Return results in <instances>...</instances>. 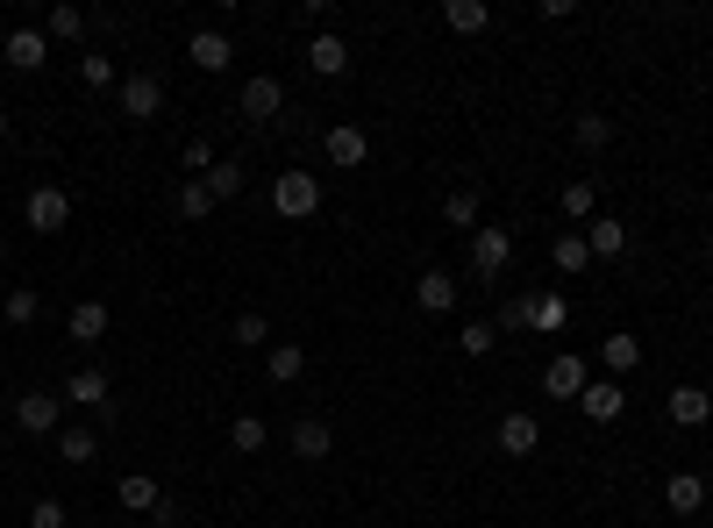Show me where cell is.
Here are the masks:
<instances>
[{"mask_svg": "<svg viewBox=\"0 0 713 528\" xmlns=\"http://www.w3.org/2000/svg\"><path fill=\"white\" fill-rule=\"evenodd\" d=\"M43 57H51V36H43V29H14L8 36V65L14 72H36Z\"/></svg>", "mask_w": 713, "mask_h": 528, "instance_id": "d6986e66", "label": "cell"}, {"mask_svg": "<svg viewBox=\"0 0 713 528\" xmlns=\"http://www.w3.org/2000/svg\"><path fill=\"white\" fill-rule=\"evenodd\" d=\"M271 207H279L285 222H307L314 207H322V179L314 172H279L271 179Z\"/></svg>", "mask_w": 713, "mask_h": 528, "instance_id": "6da1fadb", "label": "cell"}, {"mask_svg": "<svg viewBox=\"0 0 713 528\" xmlns=\"http://www.w3.org/2000/svg\"><path fill=\"white\" fill-rule=\"evenodd\" d=\"M706 394H713V386H706Z\"/></svg>", "mask_w": 713, "mask_h": 528, "instance_id": "bcb514c9", "label": "cell"}, {"mask_svg": "<svg viewBox=\"0 0 713 528\" xmlns=\"http://www.w3.org/2000/svg\"><path fill=\"white\" fill-rule=\"evenodd\" d=\"M158 108H164V79L158 72H129L121 79V115L129 122H158Z\"/></svg>", "mask_w": 713, "mask_h": 528, "instance_id": "3957f363", "label": "cell"}, {"mask_svg": "<svg viewBox=\"0 0 713 528\" xmlns=\"http://www.w3.org/2000/svg\"><path fill=\"white\" fill-rule=\"evenodd\" d=\"M57 414H65V400H57V394H22V400H14V421H22V435H51Z\"/></svg>", "mask_w": 713, "mask_h": 528, "instance_id": "52a82bcc", "label": "cell"}, {"mask_svg": "<svg viewBox=\"0 0 713 528\" xmlns=\"http://www.w3.org/2000/svg\"><path fill=\"white\" fill-rule=\"evenodd\" d=\"M179 521H186V507H179V500H158V507H150V528H179Z\"/></svg>", "mask_w": 713, "mask_h": 528, "instance_id": "b9f144b4", "label": "cell"}, {"mask_svg": "<svg viewBox=\"0 0 713 528\" xmlns=\"http://www.w3.org/2000/svg\"><path fill=\"white\" fill-rule=\"evenodd\" d=\"M328 450H336L328 421H314V414H307V421H293V457H300V464H322Z\"/></svg>", "mask_w": 713, "mask_h": 528, "instance_id": "ac0fdd59", "label": "cell"}, {"mask_svg": "<svg viewBox=\"0 0 713 528\" xmlns=\"http://www.w3.org/2000/svg\"><path fill=\"white\" fill-rule=\"evenodd\" d=\"M0 293H8V279H0Z\"/></svg>", "mask_w": 713, "mask_h": 528, "instance_id": "f6af8a7d", "label": "cell"}, {"mask_svg": "<svg viewBox=\"0 0 713 528\" xmlns=\"http://www.w3.org/2000/svg\"><path fill=\"white\" fill-rule=\"evenodd\" d=\"M79 79L86 86H115V57H79Z\"/></svg>", "mask_w": 713, "mask_h": 528, "instance_id": "f35d334b", "label": "cell"}, {"mask_svg": "<svg viewBox=\"0 0 713 528\" xmlns=\"http://www.w3.org/2000/svg\"><path fill=\"white\" fill-rule=\"evenodd\" d=\"M514 265V236L507 229H472V271L478 279H507Z\"/></svg>", "mask_w": 713, "mask_h": 528, "instance_id": "277c9868", "label": "cell"}, {"mask_svg": "<svg viewBox=\"0 0 713 528\" xmlns=\"http://www.w3.org/2000/svg\"><path fill=\"white\" fill-rule=\"evenodd\" d=\"M443 22L457 29V36H478V29L493 22V8H485V0H450V8H443Z\"/></svg>", "mask_w": 713, "mask_h": 528, "instance_id": "4316f807", "label": "cell"}, {"mask_svg": "<svg viewBox=\"0 0 713 528\" xmlns=\"http://www.w3.org/2000/svg\"><path fill=\"white\" fill-rule=\"evenodd\" d=\"M43 36H86V8H72V0H57V8H51V22H43Z\"/></svg>", "mask_w": 713, "mask_h": 528, "instance_id": "f546056e", "label": "cell"}, {"mask_svg": "<svg viewBox=\"0 0 713 528\" xmlns=\"http://www.w3.org/2000/svg\"><path fill=\"white\" fill-rule=\"evenodd\" d=\"M478 207H485V193L478 186H457L443 201V222H450V229H478Z\"/></svg>", "mask_w": 713, "mask_h": 528, "instance_id": "603a6c76", "label": "cell"}, {"mask_svg": "<svg viewBox=\"0 0 713 528\" xmlns=\"http://www.w3.org/2000/svg\"><path fill=\"white\" fill-rule=\"evenodd\" d=\"M542 386H550L557 400H579L585 394V357H571V351L550 357V365H542Z\"/></svg>", "mask_w": 713, "mask_h": 528, "instance_id": "4fadbf2b", "label": "cell"}, {"mask_svg": "<svg viewBox=\"0 0 713 528\" xmlns=\"http://www.w3.org/2000/svg\"><path fill=\"white\" fill-rule=\"evenodd\" d=\"M0 314H8V328H29L43 314V300H36V285H8L0 293Z\"/></svg>", "mask_w": 713, "mask_h": 528, "instance_id": "44dd1931", "label": "cell"}, {"mask_svg": "<svg viewBox=\"0 0 713 528\" xmlns=\"http://www.w3.org/2000/svg\"><path fill=\"white\" fill-rule=\"evenodd\" d=\"M22 222H29L36 236H57V229L72 222V193H65V186H36V193H29V207H22Z\"/></svg>", "mask_w": 713, "mask_h": 528, "instance_id": "7a4b0ae2", "label": "cell"}, {"mask_svg": "<svg viewBox=\"0 0 713 528\" xmlns=\"http://www.w3.org/2000/svg\"><path fill=\"white\" fill-rule=\"evenodd\" d=\"M29 528H65V500H36L29 507Z\"/></svg>", "mask_w": 713, "mask_h": 528, "instance_id": "ab89813d", "label": "cell"}, {"mask_svg": "<svg viewBox=\"0 0 713 528\" xmlns=\"http://www.w3.org/2000/svg\"><path fill=\"white\" fill-rule=\"evenodd\" d=\"M579 407H585L593 421H620V407H628V394H620V379H585Z\"/></svg>", "mask_w": 713, "mask_h": 528, "instance_id": "9a60e30c", "label": "cell"}, {"mask_svg": "<svg viewBox=\"0 0 713 528\" xmlns=\"http://www.w3.org/2000/svg\"><path fill=\"white\" fill-rule=\"evenodd\" d=\"M121 528H143V521H121Z\"/></svg>", "mask_w": 713, "mask_h": 528, "instance_id": "ee69618b", "label": "cell"}, {"mask_svg": "<svg viewBox=\"0 0 713 528\" xmlns=\"http://www.w3.org/2000/svg\"><path fill=\"white\" fill-rule=\"evenodd\" d=\"M585 250H593V258H620V250H628V222L593 215V222H585Z\"/></svg>", "mask_w": 713, "mask_h": 528, "instance_id": "e0dca14e", "label": "cell"}, {"mask_svg": "<svg viewBox=\"0 0 713 528\" xmlns=\"http://www.w3.org/2000/svg\"><path fill=\"white\" fill-rule=\"evenodd\" d=\"M57 457H65V464H94L100 457V435L94 429H57Z\"/></svg>", "mask_w": 713, "mask_h": 528, "instance_id": "83f0119b", "label": "cell"}, {"mask_svg": "<svg viewBox=\"0 0 713 528\" xmlns=\"http://www.w3.org/2000/svg\"><path fill=\"white\" fill-rule=\"evenodd\" d=\"M564 314H571L564 293H536V300H528V328H542V336H550V328H564Z\"/></svg>", "mask_w": 713, "mask_h": 528, "instance_id": "484cf974", "label": "cell"}, {"mask_svg": "<svg viewBox=\"0 0 713 528\" xmlns=\"http://www.w3.org/2000/svg\"><path fill=\"white\" fill-rule=\"evenodd\" d=\"M663 507H671V515H700L706 507V478L700 472H671L663 478Z\"/></svg>", "mask_w": 713, "mask_h": 528, "instance_id": "7c38bea8", "label": "cell"}, {"mask_svg": "<svg viewBox=\"0 0 713 528\" xmlns=\"http://www.w3.org/2000/svg\"><path fill=\"white\" fill-rule=\"evenodd\" d=\"M229 443L242 450V457H257V450H264V421H257V414H236L229 421Z\"/></svg>", "mask_w": 713, "mask_h": 528, "instance_id": "d6a6232c", "label": "cell"}, {"mask_svg": "<svg viewBox=\"0 0 713 528\" xmlns=\"http://www.w3.org/2000/svg\"><path fill=\"white\" fill-rule=\"evenodd\" d=\"M264 336H271V322H264L257 308H250V314H236V343H242V351H250V343H264Z\"/></svg>", "mask_w": 713, "mask_h": 528, "instance_id": "d590c367", "label": "cell"}, {"mask_svg": "<svg viewBox=\"0 0 713 528\" xmlns=\"http://www.w3.org/2000/svg\"><path fill=\"white\" fill-rule=\"evenodd\" d=\"M599 357H606V371H614V379H620V371H635V365H642V343H635L628 328H614V336L599 343Z\"/></svg>", "mask_w": 713, "mask_h": 528, "instance_id": "7402d4cb", "label": "cell"}, {"mask_svg": "<svg viewBox=\"0 0 713 528\" xmlns=\"http://www.w3.org/2000/svg\"><path fill=\"white\" fill-rule=\"evenodd\" d=\"M285 108V86L271 79V72H257V79H242V100H236V115H250V122H271V115Z\"/></svg>", "mask_w": 713, "mask_h": 528, "instance_id": "5b68a950", "label": "cell"}, {"mask_svg": "<svg viewBox=\"0 0 713 528\" xmlns=\"http://www.w3.org/2000/svg\"><path fill=\"white\" fill-rule=\"evenodd\" d=\"M457 343H464V351H472V357H485V351H493V343H499V328H493V322H472V328H464Z\"/></svg>", "mask_w": 713, "mask_h": 528, "instance_id": "74e56055", "label": "cell"}, {"mask_svg": "<svg viewBox=\"0 0 713 528\" xmlns=\"http://www.w3.org/2000/svg\"><path fill=\"white\" fill-rule=\"evenodd\" d=\"M528 300H536V293H514L507 308L493 314V328H528Z\"/></svg>", "mask_w": 713, "mask_h": 528, "instance_id": "8d00e7d4", "label": "cell"}, {"mask_svg": "<svg viewBox=\"0 0 713 528\" xmlns=\"http://www.w3.org/2000/svg\"><path fill=\"white\" fill-rule=\"evenodd\" d=\"M571 136H579V150H606V143H614V122H606V115H579Z\"/></svg>", "mask_w": 713, "mask_h": 528, "instance_id": "1f68e13d", "label": "cell"}, {"mask_svg": "<svg viewBox=\"0 0 713 528\" xmlns=\"http://www.w3.org/2000/svg\"><path fill=\"white\" fill-rule=\"evenodd\" d=\"M663 414H671L678 429H700V421H713V394L706 386H678V394L663 400Z\"/></svg>", "mask_w": 713, "mask_h": 528, "instance_id": "30bf717a", "label": "cell"}, {"mask_svg": "<svg viewBox=\"0 0 713 528\" xmlns=\"http://www.w3.org/2000/svg\"><path fill=\"white\" fill-rule=\"evenodd\" d=\"M307 65L322 72V79H343V72H350V43H343L336 29H322V36L307 43Z\"/></svg>", "mask_w": 713, "mask_h": 528, "instance_id": "8fae6325", "label": "cell"}, {"mask_svg": "<svg viewBox=\"0 0 713 528\" xmlns=\"http://www.w3.org/2000/svg\"><path fill=\"white\" fill-rule=\"evenodd\" d=\"M322 150H328V164H343V172H357L364 158H371V136H364L357 122H336L322 136Z\"/></svg>", "mask_w": 713, "mask_h": 528, "instance_id": "8992f818", "label": "cell"}, {"mask_svg": "<svg viewBox=\"0 0 713 528\" xmlns=\"http://www.w3.org/2000/svg\"><path fill=\"white\" fill-rule=\"evenodd\" d=\"M72 336L100 343V336H108V308H100V300H79V308H72Z\"/></svg>", "mask_w": 713, "mask_h": 528, "instance_id": "f1b7e54d", "label": "cell"}, {"mask_svg": "<svg viewBox=\"0 0 713 528\" xmlns=\"http://www.w3.org/2000/svg\"><path fill=\"white\" fill-rule=\"evenodd\" d=\"M536 443H542V421L514 407V414L499 421V450H507V457H536Z\"/></svg>", "mask_w": 713, "mask_h": 528, "instance_id": "9c48e42d", "label": "cell"}, {"mask_svg": "<svg viewBox=\"0 0 713 528\" xmlns=\"http://www.w3.org/2000/svg\"><path fill=\"white\" fill-rule=\"evenodd\" d=\"M115 386H108V371H94V365H86V371H72V386H65V400L72 407H100V414H115Z\"/></svg>", "mask_w": 713, "mask_h": 528, "instance_id": "5bb4252c", "label": "cell"}, {"mask_svg": "<svg viewBox=\"0 0 713 528\" xmlns=\"http://www.w3.org/2000/svg\"><path fill=\"white\" fill-rule=\"evenodd\" d=\"M264 371H271V379H279V386H293V379H300V371H307V351H300V343H271V357H264Z\"/></svg>", "mask_w": 713, "mask_h": 528, "instance_id": "d4e9b609", "label": "cell"}, {"mask_svg": "<svg viewBox=\"0 0 713 528\" xmlns=\"http://www.w3.org/2000/svg\"><path fill=\"white\" fill-rule=\"evenodd\" d=\"M414 300H421V314H450V308H457V279H450V271H421Z\"/></svg>", "mask_w": 713, "mask_h": 528, "instance_id": "2e32d148", "label": "cell"}, {"mask_svg": "<svg viewBox=\"0 0 713 528\" xmlns=\"http://www.w3.org/2000/svg\"><path fill=\"white\" fill-rule=\"evenodd\" d=\"M179 164H186V172H215V150H207V143H186V150H179Z\"/></svg>", "mask_w": 713, "mask_h": 528, "instance_id": "60d3db41", "label": "cell"}, {"mask_svg": "<svg viewBox=\"0 0 713 528\" xmlns=\"http://www.w3.org/2000/svg\"><path fill=\"white\" fill-rule=\"evenodd\" d=\"M593 207H599V186H593V179H571V186H564V215L571 222H593Z\"/></svg>", "mask_w": 713, "mask_h": 528, "instance_id": "4dcf8cb0", "label": "cell"}, {"mask_svg": "<svg viewBox=\"0 0 713 528\" xmlns=\"http://www.w3.org/2000/svg\"><path fill=\"white\" fill-rule=\"evenodd\" d=\"M179 215L186 222H201V215H215V193L201 186V179H186V186H179Z\"/></svg>", "mask_w": 713, "mask_h": 528, "instance_id": "836d02e7", "label": "cell"}, {"mask_svg": "<svg viewBox=\"0 0 713 528\" xmlns=\"http://www.w3.org/2000/svg\"><path fill=\"white\" fill-rule=\"evenodd\" d=\"M201 186L215 193V201H236V193H242V164H215V172H207Z\"/></svg>", "mask_w": 713, "mask_h": 528, "instance_id": "e575fe53", "label": "cell"}, {"mask_svg": "<svg viewBox=\"0 0 713 528\" xmlns=\"http://www.w3.org/2000/svg\"><path fill=\"white\" fill-rule=\"evenodd\" d=\"M0 136H8V108H0Z\"/></svg>", "mask_w": 713, "mask_h": 528, "instance_id": "7bdbcfd3", "label": "cell"}, {"mask_svg": "<svg viewBox=\"0 0 713 528\" xmlns=\"http://www.w3.org/2000/svg\"><path fill=\"white\" fill-rule=\"evenodd\" d=\"M115 500H121V515H150V507H158L164 493H158V478L129 472V478H121V486H115Z\"/></svg>", "mask_w": 713, "mask_h": 528, "instance_id": "ffe728a7", "label": "cell"}, {"mask_svg": "<svg viewBox=\"0 0 713 528\" xmlns=\"http://www.w3.org/2000/svg\"><path fill=\"white\" fill-rule=\"evenodd\" d=\"M186 57H193V65H201V72H229L236 43L222 36V29H193V36H186Z\"/></svg>", "mask_w": 713, "mask_h": 528, "instance_id": "ba28073f", "label": "cell"}, {"mask_svg": "<svg viewBox=\"0 0 713 528\" xmlns=\"http://www.w3.org/2000/svg\"><path fill=\"white\" fill-rule=\"evenodd\" d=\"M550 265H557V271H585V265H593L585 229H564V236H557V244H550Z\"/></svg>", "mask_w": 713, "mask_h": 528, "instance_id": "cb8c5ba5", "label": "cell"}]
</instances>
